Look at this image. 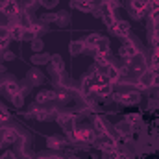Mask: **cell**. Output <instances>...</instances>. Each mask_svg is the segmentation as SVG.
Segmentation results:
<instances>
[{
	"label": "cell",
	"mask_w": 159,
	"mask_h": 159,
	"mask_svg": "<svg viewBox=\"0 0 159 159\" xmlns=\"http://www.w3.org/2000/svg\"><path fill=\"white\" fill-rule=\"evenodd\" d=\"M111 30V34L113 35H117V37H122V39H129V22L128 20H120V19H117V22L109 28Z\"/></svg>",
	"instance_id": "obj_4"
},
{
	"label": "cell",
	"mask_w": 159,
	"mask_h": 159,
	"mask_svg": "<svg viewBox=\"0 0 159 159\" xmlns=\"http://www.w3.org/2000/svg\"><path fill=\"white\" fill-rule=\"evenodd\" d=\"M74 120H76V115L74 113H59L57 115V122L61 124V128L65 129L67 135H70L76 128H74Z\"/></svg>",
	"instance_id": "obj_5"
},
{
	"label": "cell",
	"mask_w": 159,
	"mask_h": 159,
	"mask_svg": "<svg viewBox=\"0 0 159 159\" xmlns=\"http://www.w3.org/2000/svg\"><path fill=\"white\" fill-rule=\"evenodd\" d=\"M32 48H34L35 52H41V50H43V41H41L39 37H35V39L32 41Z\"/></svg>",
	"instance_id": "obj_34"
},
{
	"label": "cell",
	"mask_w": 159,
	"mask_h": 159,
	"mask_svg": "<svg viewBox=\"0 0 159 159\" xmlns=\"http://www.w3.org/2000/svg\"><path fill=\"white\" fill-rule=\"evenodd\" d=\"M9 19H11V17H7V15L0 9V30H2V28H9V24H11Z\"/></svg>",
	"instance_id": "obj_27"
},
{
	"label": "cell",
	"mask_w": 159,
	"mask_h": 159,
	"mask_svg": "<svg viewBox=\"0 0 159 159\" xmlns=\"http://www.w3.org/2000/svg\"><path fill=\"white\" fill-rule=\"evenodd\" d=\"M111 61H109V54H94V65L98 69H104L107 67Z\"/></svg>",
	"instance_id": "obj_18"
},
{
	"label": "cell",
	"mask_w": 159,
	"mask_h": 159,
	"mask_svg": "<svg viewBox=\"0 0 159 159\" xmlns=\"http://www.w3.org/2000/svg\"><path fill=\"white\" fill-rule=\"evenodd\" d=\"M9 43H11V39H9L7 34H6V35H0V50H7Z\"/></svg>",
	"instance_id": "obj_30"
},
{
	"label": "cell",
	"mask_w": 159,
	"mask_h": 159,
	"mask_svg": "<svg viewBox=\"0 0 159 159\" xmlns=\"http://www.w3.org/2000/svg\"><path fill=\"white\" fill-rule=\"evenodd\" d=\"M152 85H154V76H152V72L146 69V70L141 74V78L137 80V89L143 91V89H150Z\"/></svg>",
	"instance_id": "obj_11"
},
{
	"label": "cell",
	"mask_w": 159,
	"mask_h": 159,
	"mask_svg": "<svg viewBox=\"0 0 159 159\" xmlns=\"http://www.w3.org/2000/svg\"><path fill=\"white\" fill-rule=\"evenodd\" d=\"M41 4H43L44 7H48V9H50V7H54V6L57 4V0H41Z\"/></svg>",
	"instance_id": "obj_40"
},
{
	"label": "cell",
	"mask_w": 159,
	"mask_h": 159,
	"mask_svg": "<svg viewBox=\"0 0 159 159\" xmlns=\"http://www.w3.org/2000/svg\"><path fill=\"white\" fill-rule=\"evenodd\" d=\"M35 159H50V157H46V156H41V157H35Z\"/></svg>",
	"instance_id": "obj_43"
},
{
	"label": "cell",
	"mask_w": 159,
	"mask_h": 159,
	"mask_svg": "<svg viewBox=\"0 0 159 159\" xmlns=\"http://www.w3.org/2000/svg\"><path fill=\"white\" fill-rule=\"evenodd\" d=\"M154 87H159V76L157 78H154Z\"/></svg>",
	"instance_id": "obj_42"
},
{
	"label": "cell",
	"mask_w": 159,
	"mask_h": 159,
	"mask_svg": "<svg viewBox=\"0 0 159 159\" xmlns=\"http://www.w3.org/2000/svg\"><path fill=\"white\" fill-rule=\"evenodd\" d=\"M30 78H32V83H41L43 81V74L41 72H32Z\"/></svg>",
	"instance_id": "obj_37"
},
{
	"label": "cell",
	"mask_w": 159,
	"mask_h": 159,
	"mask_svg": "<svg viewBox=\"0 0 159 159\" xmlns=\"http://www.w3.org/2000/svg\"><path fill=\"white\" fill-rule=\"evenodd\" d=\"M6 120H9V111L0 104V124H4Z\"/></svg>",
	"instance_id": "obj_31"
},
{
	"label": "cell",
	"mask_w": 159,
	"mask_h": 159,
	"mask_svg": "<svg viewBox=\"0 0 159 159\" xmlns=\"http://www.w3.org/2000/svg\"><path fill=\"white\" fill-rule=\"evenodd\" d=\"M98 135L100 133H107L109 129H107V126H106V122L102 120V117H94V128H93Z\"/></svg>",
	"instance_id": "obj_22"
},
{
	"label": "cell",
	"mask_w": 159,
	"mask_h": 159,
	"mask_svg": "<svg viewBox=\"0 0 159 159\" xmlns=\"http://www.w3.org/2000/svg\"><path fill=\"white\" fill-rule=\"evenodd\" d=\"M54 115H57L56 111H52V109H44V107H41V106H32V111L28 113V117H34L35 120H39V122H44V120H48L50 117H54Z\"/></svg>",
	"instance_id": "obj_8"
},
{
	"label": "cell",
	"mask_w": 159,
	"mask_h": 159,
	"mask_svg": "<svg viewBox=\"0 0 159 159\" xmlns=\"http://www.w3.org/2000/svg\"><path fill=\"white\" fill-rule=\"evenodd\" d=\"M56 22H57L59 26H67V24H69V13H65V11L57 13V15H56Z\"/></svg>",
	"instance_id": "obj_25"
},
{
	"label": "cell",
	"mask_w": 159,
	"mask_h": 159,
	"mask_svg": "<svg viewBox=\"0 0 159 159\" xmlns=\"http://www.w3.org/2000/svg\"><path fill=\"white\" fill-rule=\"evenodd\" d=\"M56 96H57V93H54V91H41L39 94H35V104L37 106H43L46 102L56 100Z\"/></svg>",
	"instance_id": "obj_13"
},
{
	"label": "cell",
	"mask_w": 159,
	"mask_h": 159,
	"mask_svg": "<svg viewBox=\"0 0 159 159\" xmlns=\"http://www.w3.org/2000/svg\"><path fill=\"white\" fill-rule=\"evenodd\" d=\"M56 100H57V102H67V100H69V91L65 89V91H61V93H57V96H56Z\"/></svg>",
	"instance_id": "obj_36"
},
{
	"label": "cell",
	"mask_w": 159,
	"mask_h": 159,
	"mask_svg": "<svg viewBox=\"0 0 159 159\" xmlns=\"http://www.w3.org/2000/svg\"><path fill=\"white\" fill-rule=\"evenodd\" d=\"M67 159H78V157H76V156H69Z\"/></svg>",
	"instance_id": "obj_44"
},
{
	"label": "cell",
	"mask_w": 159,
	"mask_h": 159,
	"mask_svg": "<svg viewBox=\"0 0 159 159\" xmlns=\"http://www.w3.org/2000/svg\"><path fill=\"white\" fill-rule=\"evenodd\" d=\"M150 67H159V46L157 48H152V61H150Z\"/></svg>",
	"instance_id": "obj_28"
},
{
	"label": "cell",
	"mask_w": 159,
	"mask_h": 159,
	"mask_svg": "<svg viewBox=\"0 0 159 159\" xmlns=\"http://www.w3.org/2000/svg\"><path fill=\"white\" fill-rule=\"evenodd\" d=\"M93 50H94V54H109V41L106 37H100Z\"/></svg>",
	"instance_id": "obj_16"
},
{
	"label": "cell",
	"mask_w": 159,
	"mask_h": 159,
	"mask_svg": "<svg viewBox=\"0 0 159 159\" xmlns=\"http://www.w3.org/2000/svg\"><path fill=\"white\" fill-rule=\"evenodd\" d=\"M35 37H37V35H35L30 28H26V30H24V35H22V39H24V41H34Z\"/></svg>",
	"instance_id": "obj_35"
},
{
	"label": "cell",
	"mask_w": 159,
	"mask_h": 159,
	"mask_svg": "<svg viewBox=\"0 0 159 159\" xmlns=\"http://www.w3.org/2000/svg\"><path fill=\"white\" fill-rule=\"evenodd\" d=\"M17 139H19V133H17L13 128H7V131H6V137H4L2 144H13V143H17Z\"/></svg>",
	"instance_id": "obj_20"
},
{
	"label": "cell",
	"mask_w": 159,
	"mask_h": 159,
	"mask_svg": "<svg viewBox=\"0 0 159 159\" xmlns=\"http://www.w3.org/2000/svg\"><path fill=\"white\" fill-rule=\"evenodd\" d=\"M126 120H128L129 124H139V122H141V115H139V113H129V115L126 117Z\"/></svg>",
	"instance_id": "obj_32"
},
{
	"label": "cell",
	"mask_w": 159,
	"mask_h": 159,
	"mask_svg": "<svg viewBox=\"0 0 159 159\" xmlns=\"http://www.w3.org/2000/svg\"><path fill=\"white\" fill-rule=\"evenodd\" d=\"M139 54V48H137V44L133 43V41H129V39H124V44L120 46V50H119V56L122 57V59H131L133 56H137Z\"/></svg>",
	"instance_id": "obj_6"
},
{
	"label": "cell",
	"mask_w": 159,
	"mask_h": 159,
	"mask_svg": "<svg viewBox=\"0 0 159 159\" xmlns=\"http://www.w3.org/2000/svg\"><path fill=\"white\" fill-rule=\"evenodd\" d=\"M100 37H102L100 34H91L87 39L83 41V43H85V48H94V44L98 43V39H100Z\"/></svg>",
	"instance_id": "obj_24"
},
{
	"label": "cell",
	"mask_w": 159,
	"mask_h": 159,
	"mask_svg": "<svg viewBox=\"0 0 159 159\" xmlns=\"http://www.w3.org/2000/svg\"><path fill=\"white\" fill-rule=\"evenodd\" d=\"M102 2H104V6H107V7H109V9H113V11H115V9H119V6H120L119 0H102Z\"/></svg>",
	"instance_id": "obj_33"
},
{
	"label": "cell",
	"mask_w": 159,
	"mask_h": 159,
	"mask_svg": "<svg viewBox=\"0 0 159 159\" xmlns=\"http://www.w3.org/2000/svg\"><path fill=\"white\" fill-rule=\"evenodd\" d=\"M117 131H119V135L129 137V135H131V131H133V124H129L128 120H122V122L117 124Z\"/></svg>",
	"instance_id": "obj_17"
},
{
	"label": "cell",
	"mask_w": 159,
	"mask_h": 159,
	"mask_svg": "<svg viewBox=\"0 0 159 159\" xmlns=\"http://www.w3.org/2000/svg\"><path fill=\"white\" fill-rule=\"evenodd\" d=\"M30 30L39 37V34H43V30H44V26H43V20L41 22H32V26H30Z\"/></svg>",
	"instance_id": "obj_29"
},
{
	"label": "cell",
	"mask_w": 159,
	"mask_h": 159,
	"mask_svg": "<svg viewBox=\"0 0 159 159\" xmlns=\"http://www.w3.org/2000/svg\"><path fill=\"white\" fill-rule=\"evenodd\" d=\"M96 137H98V133H96L93 128H80V129L76 128V129L69 135L70 141H74V143H81V144H94Z\"/></svg>",
	"instance_id": "obj_1"
},
{
	"label": "cell",
	"mask_w": 159,
	"mask_h": 159,
	"mask_svg": "<svg viewBox=\"0 0 159 159\" xmlns=\"http://www.w3.org/2000/svg\"><path fill=\"white\" fill-rule=\"evenodd\" d=\"M44 61H50L48 56H34V63H44Z\"/></svg>",
	"instance_id": "obj_39"
},
{
	"label": "cell",
	"mask_w": 159,
	"mask_h": 159,
	"mask_svg": "<svg viewBox=\"0 0 159 159\" xmlns=\"http://www.w3.org/2000/svg\"><path fill=\"white\" fill-rule=\"evenodd\" d=\"M11 102H13V106H15V107H19V109H20V107H22V104H24V94H22V93L13 94V96H11Z\"/></svg>",
	"instance_id": "obj_26"
},
{
	"label": "cell",
	"mask_w": 159,
	"mask_h": 159,
	"mask_svg": "<svg viewBox=\"0 0 159 159\" xmlns=\"http://www.w3.org/2000/svg\"><path fill=\"white\" fill-rule=\"evenodd\" d=\"M56 159H63V157H56Z\"/></svg>",
	"instance_id": "obj_45"
},
{
	"label": "cell",
	"mask_w": 159,
	"mask_h": 159,
	"mask_svg": "<svg viewBox=\"0 0 159 159\" xmlns=\"http://www.w3.org/2000/svg\"><path fill=\"white\" fill-rule=\"evenodd\" d=\"M50 63H52V70L54 72H63V63H61V57L59 56H52L50 57Z\"/></svg>",
	"instance_id": "obj_23"
},
{
	"label": "cell",
	"mask_w": 159,
	"mask_h": 159,
	"mask_svg": "<svg viewBox=\"0 0 159 159\" xmlns=\"http://www.w3.org/2000/svg\"><path fill=\"white\" fill-rule=\"evenodd\" d=\"M4 89H6V93H7L9 96H13V94L20 93V85H19L17 81H13V80H7V81L4 83Z\"/></svg>",
	"instance_id": "obj_19"
},
{
	"label": "cell",
	"mask_w": 159,
	"mask_h": 159,
	"mask_svg": "<svg viewBox=\"0 0 159 159\" xmlns=\"http://www.w3.org/2000/svg\"><path fill=\"white\" fill-rule=\"evenodd\" d=\"M0 148H2V143H0Z\"/></svg>",
	"instance_id": "obj_46"
},
{
	"label": "cell",
	"mask_w": 159,
	"mask_h": 159,
	"mask_svg": "<svg viewBox=\"0 0 159 159\" xmlns=\"http://www.w3.org/2000/svg\"><path fill=\"white\" fill-rule=\"evenodd\" d=\"M96 96H100V98H107V96H111L115 91H113V83H104V85H100L98 89H94L93 91Z\"/></svg>",
	"instance_id": "obj_15"
},
{
	"label": "cell",
	"mask_w": 159,
	"mask_h": 159,
	"mask_svg": "<svg viewBox=\"0 0 159 159\" xmlns=\"http://www.w3.org/2000/svg\"><path fill=\"white\" fill-rule=\"evenodd\" d=\"M0 159H17V157H15L13 152H2L0 154Z\"/></svg>",
	"instance_id": "obj_41"
},
{
	"label": "cell",
	"mask_w": 159,
	"mask_h": 159,
	"mask_svg": "<svg viewBox=\"0 0 159 159\" xmlns=\"http://www.w3.org/2000/svg\"><path fill=\"white\" fill-rule=\"evenodd\" d=\"M94 146H96L98 150H102V152H109V150H115V148H117V141H115V139L109 135V131H107V133H100V135L96 137Z\"/></svg>",
	"instance_id": "obj_3"
},
{
	"label": "cell",
	"mask_w": 159,
	"mask_h": 159,
	"mask_svg": "<svg viewBox=\"0 0 159 159\" xmlns=\"http://www.w3.org/2000/svg\"><path fill=\"white\" fill-rule=\"evenodd\" d=\"M70 6L76 7V9H80V11H83V13H93V11H94L91 0H72Z\"/></svg>",
	"instance_id": "obj_14"
},
{
	"label": "cell",
	"mask_w": 159,
	"mask_h": 159,
	"mask_svg": "<svg viewBox=\"0 0 159 159\" xmlns=\"http://www.w3.org/2000/svg\"><path fill=\"white\" fill-rule=\"evenodd\" d=\"M129 13L135 17V19H143L148 15V9H146V0H129Z\"/></svg>",
	"instance_id": "obj_7"
},
{
	"label": "cell",
	"mask_w": 159,
	"mask_h": 159,
	"mask_svg": "<svg viewBox=\"0 0 159 159\" xmlns=\"http://www.w3.org/2000/svg\"><path fill=\"white\" fill-rule=\"evenodd\" d=\"M7 35L11 41H22V35H24V28L20 24H9L7 28Z\"/></svg>",
	"instance_id": "obj_12"
},
{
	"label": "cell",
	"mask_w": 159,
	"mask_h": 159,
	"mask_svg": "<svg viewBox=\"0 0 159 159\" xmlns=\"http://www.w3.org/2000/svg\"><path fill=\"white\" fill-rule=\"evenodd\" d=\"M69 50H70L72 56H78V54H81V52L85 50V43H83V41H72V43L69 44Z\"/></svg>",
	"instance_id": "obj_21"
},
{
	"label": "cell",
	"mask_w": 159,
	"mask_h": 159,
	"mask_svg": "<svg viewBox=\"0 0 159 159\" xmlns=\"http://www.w3.org/2000/svg\"><path fill=\"white\" fill-rule=\"evenodd\" d=\"M111 98L124 106H133L141 100V94H139V91H128V93H113Z\"/></svg>",
	"instance_id": "obj_2"
},
{
	"label": "cell",
	"mask_w": 159,
	"mask_h": 159,
	"mask_svg": "<svg viewBox=\"0 0 159 159\" xmlns=\"http://www.w3.org/2000/svg\"><path fill=\"white\" fill-rule=\"evenodd\" d=\"M106 78L109 80V83H117V81H120V72H119V69L113 65V63H109L107 67H104V69H98Z\"/></svg>",
	"instance_id": "obj_10"
},
{
	"label": "cell",
	"mask_w": 159,
	"mask_h": 159,
	"mask_svg": "<svg viewBox=\"0 0 159 159\" xmlns=\"http://www.w3.org/2000/svg\"><path fill=\"white\" fill-rule=\"evenodd\" d=\"M2 59H6V61H11V59H15V54H13V52H7V50H4V52H2Z\"/></svg>",
	"instance_id": "obj_38"
},
{
	"label": "cell",
	"mask_w": 159,
	"mask_h": 159,
	"mask_svg": "<svg viewBox=\"0 0 159 159\" xmlns=\"http://www.w3.org/2000/svg\"><path fill=\"white\" fill-rule=\"evenodd\" d=\"M2 11H4L7 17H19L24 9H22V6H20L17 0H7V2L2 6Z\"/></svg>",
	"instance_id": "obj_9"
}]
</instances>
